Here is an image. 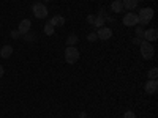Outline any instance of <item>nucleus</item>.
I'll return each mask as SVG.
<instances>
[{
    "instance_id": "nucleus-1",
    "label": "nucleus",
    "mask_w": 158,
    "mask_h": 118,
    "mask_svg": "<svg viewBox=\"0 0 158 118\" xmlns=\"http://www.w3.org/2000/svg\"><path fill=\"white\" fill-rule=\"evenodd\" d=\"M153 14H155L153 8H150V6L141 8V10H139V13H138L139 25H149V22H150V21L153 19Z\"/></svg>"
},
{
    "instance_id": "nucleus-2",
    "label": "nucleus",
    "mask_w": 158,
    "mask_h": 118,
    "mask_svg": "<svg viewBox=\"0 0 158 118\" xmlns=\"http://www.w3.org/2000/svg\"><path fill=\"white\" fill-rule=\"evenodd\" d=\"M139 49H141V55L144 60H152L153 55H155V47L152 46V43L149 41H142L139 44Z\"/></svg>"
},
{
    "instance_id": "nucleus-3",
    "label": "nucleus",
    "mask_w": 158,
    "mask_h": 118,
    "mask_svg": "<svg viewBox=\"0 0 158 118\" xmlns=\"http://www.w3.org/2000/svg\"><path fill=\"white\" fill-rule=\"evenodd\" d=\"M65 60H67V63L73 65L79 60V50L74 47V46H68L67 49H65Z\"/></svg>"
},
{
    "instance_id": "nucleus-4",
    "label": "nucleus",
    "mask_w": 158,
    "mask_h": 118,
    "mask_svg": "<svg viewBox=\"0 0 158 118\" xmlns=\"http://www.w3.org/2000/svg\"><path fill=\"white\" fill-rule=\"evenodd\" d=\"M32 11H33V16L36 19H44L48 18V6L44 3H35L32 6Z\"/></svg>"
},
{
    "instance_id": "nucleus-5",
    "label": "nucleus",
    "mask_w": 158,
    "mask_h": 118,
    "mask_svg": "<svg viewBox=\"0 0 158 118\" xmlns=\"http://www.w3.org/2000/svg\"><path fill=\"white\" fill-rule=\"evenodd\" d=\"M123 25L125 27H136V25L139 24V19H138V14L133 11H128L127 14L123 16Z\"/></svg>"
},
{
    "instance_id": "nucleus-6",
    "label": "nucleus",
    "mask_w": 158,
    "mask_h": 118,
    "mask_svg": "<svg viewBox=\"0 0 158 118\" xmlns=\"http://www.w3.org/2000/svg\"><path fill=\"white\" fill-rule=\"evenodd\" d=\"M144 90H146L147 95H155L156 90H158L156 79H147V84H146V87H144Z\"/></svg>"
},
{
    "instance_id": "nucleus-7",
    "label": "nucleus",
    "mask_w": 158,
    "mask_h": 118,
    "mask_svg": "<svg viewBox=\"0 0 158 118\" xmlns=\"http://www.w3.org/2000/svg\"><path fill=\"white\" fill-rule=\"evenodd\" d=\"M30 29H32V22H30V19H22V21L19 22L18 32H19L21 35H25V33H29V32H30Z\"/></svg>"
},
{
    "instance_id": "nucleus-8",
    "label": "nucleus",
    "mask_w": 158,
    "mask_h": 118,
    "mask_svg": "<svg viewBox=\"0 0 158 118\" xmlns=\"http://www.w3.org/2000/svg\"><path fill=\"white\" fill-rule=\"evenodd\" d=\"M97 36H98V39H101V41H106V39H109L112 36V30L109 27H101V29H98Z\"/></svg>"
},
{
    "instance_id": "nucleus-9",
    "label": "nucleus",
    "mask_w": 158,
    "mask_h": 118,
    "mask_svg": "<svg viewBox=\"0 0 158 118\" xmlns=\"http://www.w3.org/2000/svg\"><path fill=\"white\" fill-rule=\"evenodd\" d=\"M144 41H149V43H152V41H156L158 39V32H156V29H149V30H144Z\"/></svg>"
},
{
    "instance_id": "nucleus-10",
    "label": "nucleus",
    "mask_w": 158,
    "mask_h": 118,
    "mask_svg": "<svg viewBox=\"0 0 158 118\" xmlns=\"http://www.w3.org/2000/svg\"><path fill=\"white\" fill-rule=\"evenodd\" d=\"M49 24L52 25V27H62V25L65 24V18L60 16V14H56V16H52V18H51Z\"/></svg>"
},
{
    "instance_id": "nucleus-11",
    "label": "nucleus",
    "mask_w": 158,
    "mask_h": 118,
    "mask_svg": "<svg viewBox=\"0 0 158 118\" xmlns=\"http://www.w3.org/2000/svg\"><path fill=\"white\" fill-rule=\"evenodd\" d=\"M125 10H136L139 5V0H122Z\"/></svg>"
},
{
    "instance_id": "nucleus-12",
    "label": "nucleus",
    "mask_w": 158,
    "mask_h": 118,
    "mask_svg": "<svg viewBox=\"0 0 158 118\" xmlns=\"http://www.w3.org/2000/svg\"><path fill=\"white\" fill-rule=\"evenodd\" d=\"M13 55V47L11 46H3L2 49H0V57H2V58H10Z\"/></svg>"
},
{
    "instance_id": "nucleus-13",
    "label": "nucleus",
    "mask_w": 158,
    "mask_h": 118,
    "mask_svg": "<svg viewBox=\"0 0 158 118\" xmlns=\"http://www.w3.org/2000/svg\"><path fill=\"white\" fill-rule=\"evenodd\" d=\"M111 10H112L114 13H122V11H123V3H122V0H112Z\"/></svg>"
},
{
    "instance_id": "nucleus-14",
    "label": "nucleus",
    "mask_w": 158,
    "mask_h": 118,
    "mask_svg": "<svg viewBox=\"0 0 158 118\" xmlns=\"http://www.w3.org/2000/svg\"><path fill=\"white\" fill-rule=\"evenodd\" d=\"M77 41H79L77 35L71 33V35H68V38H67V46H74V44H76Z\"/></svg>"
},
{
    "instance_id": "nucleus-15",
    "label": "nucleus",
    "mask_w": 158,
    "mask_h": 118,
    "mask_svg": "<svg viewBox=\"0 0 158 118\" xmlns=\"http://www.w3.org/2000/svg\"><path fill=\"white\" fill-rule=\"evenodd\" d=\"M94 25H95L97 29L104 27V18H101V16H95V22H94Z\"/></svg>"
},
{
    "instance_id": "nucleus-16",
    "label": "nucleus",
    "mask_w": 158,
    "mask_h": 118,
    "mask_svg": "<svg viewBox=\"0 0 158 118\" xmlns=\"http://www.w3.org/2000/svg\"><path fill=\"white\" fill-rule=\"evenodd\" d=\"M54 29H56V27H52V25H51V24L48 22V24L44 25V33H46L48 36H51V35H54Z\"/></svg>"
},
{
    "instance_id": "nucleus-17",
    "label": "nucleus",
    "mask_w": 158,
    "mask_h": 118,
    "mask_svg": "<svg viewBox=\"0 0 158 118\" xmlns=\"http://www.w3.org/2000/svg\"><path fill=\"white\" fill-rule=\"evenodd\" d=\"M156 77H158V69H156V68L149 69V73H147V79H156Z\"/></svg>"
},
{
    "instance_id": "nucleus-18",
    "label": "nucleus",
    "mask_w": 158,
    "mask_h": 118,
    "mask_svg": "<svg viewBox=\"0 0 158 118\" xmlns=\"http://www.w3.org/2000/svg\"><path fill=\"white\" fill-rule=\"evenodd\" d=\"M97 39H98V36H97V33H95V32H92V33H89V35H87V41H89V43H95Z\"/></svg>"
},
{
    "instance_id": "nucleus-19",
    "label": "nucleus",
    "mask_w": 158,
    "mask_h": 118,
    "mask_svg": "<svg viewBox=\"0 0 158 118\" xmlns=\"http://www.w3.org/2000/svg\"><path fill=\"white\" fill-rule=\"evenodd\" d=\"M24 36V39H25V41H33V39H36V35H33V33H25V35H22Z\"/></svg>"
},
{
    "instance_id": "nucleus-20",
    "label": "nucleus",
    "mask_w": 158,
    "mask_h": 118,
    "mask_svg": "<svg viewBox=\"0 0 158 118\" xmlns=\"http://www.w3.org/2000/svg\"><path fill=\"white\" fill-rule=\"evenodd\" d=\"M136 36H139V38H142L144 36V29H142V25H136Z\"/></svg>"
},
{
    "instance_id": "nucleus-21",
    "label": "nucleus",
    "mask_w": 158,
    "mask_h": 118,
    "mask_svg": "<svg viewBox=\"0 0 158 118\" xmlns=\"http://www.w3.org/2000/svg\"><path fill=\"white\" fill-rule=\"evenodd\" d=\"M10 36H11V38H13V39H19V38H21V36H22V35H21V33H19V32H18V30H13V32H11V33H10Z\"/></svg>"
},
{
    "instance_id": "nucleus-22",
    "label": "nucleus",
    "mask_w": 158,
    "mask_h": 118,
    "mask_svg": "<svg viewBox=\"0 0 158 118\" xmlns=\"http://www.w3.org/2000/svg\"><path fill=\"white\" fill-rule=\"evenodd\" d=\"M123 118H136V115H135L133 110H127V112L123 113Z\"/></svg>"
},
{
    "instance_id": "nucleus-23",
    "label": "nucleus",
    "mask_w": 158,
    "mask_h": 118,
    "mask_svg": "<svg viewBox=\"0 0 158 118\" xmlns=\"http://www.w3.org/2000/svg\"><path fill=\"white\" fill-rule=\"evenodd\" d=\"M87 22L94 25V22H95V14H89V16H87Z\"/></svg>"
},
{
    "instance_id": "nucleus-24",
    "label": "nucleus",
    "mask_w": 158,
    "mask_h": 118,
    "mask_svg": "<svg viewBox=\"0 0 158 118\" xmlns=\"http://www.w3.org/2000/svg\"><path fill=\"white\" fill-rule=\"evenodd\" d=\"M98 16H101V18H104V19H106V18H108V14H106V10H104V8H101V10H100V13H98Z\"/></svg>"
},
{
    "instance_id": "nucleus-25",
    "label": "nucleus",
    "mask_w": 158,
    "mask_h": 118,
    "mask_svg": "<svg viewBox=\"0 0 158 118\" xmlns=\"http://www.w3.org/2000/svg\"><path fill=\"white\" fill-rule=\"evenodd\" d=\"M144 41V38H139V36H136V38H133V43L135 44H141Z\"/></svg>"
},
{
    "instance_id": "nucleus-26",
    "label": "nucleus",
    "mask_w": 158,
    "mask_h": 118,
    "mask_svg": "<svg viewBox=\"0 0 158 118\" xmlns=\"http://www.w3.org/2000/svg\"><path fill=\"white\" fill-rule=\"evenodd\" d=\"M3 73H5V69H3V66H2V65H0V79L3 77Z\"/></svg>"
},
{
    "instance_id": "nucleus-27",
    "label": "nucleus",
    "mask_w": 158,
    "mask_h": 118,
    "mask_svg": "<svg viewBox=\"0 0 158 118\" xmlns=\"http://www.w3.org/2000/svg\"><path fill=\"white\" fill-rule=\"evenodd\" d=\"M79 118H87V113L85 112H81V113H79Z\"/></svg>"
},
{
    "instance_id": "nucleus-28",
    "label": "nucleus",
    "mask_w": 158,
    "mask_h": 118,
    "mask_svg": "<svg viewBox=\"0 0 158 118\" xmlns=\"http://www.w3.org/2000/svg\"><path fill=\"white\" fill-rule=\"evenodd\" d=\"M44 2H49V0H44Z\"/></svg>"
}]
</instances>
